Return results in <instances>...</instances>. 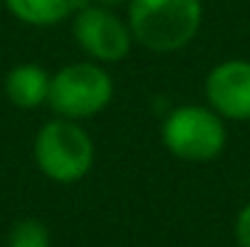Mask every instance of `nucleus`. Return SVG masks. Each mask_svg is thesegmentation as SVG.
I'll return each mask as SVG.
<instances>
[{"mask_svg": "<svg viewBox=\"0 0 250 247\" xmlns=\"http://www.w3.org/2000/svg\"><path fill=\"white\" fill-rule=\"evenodd\" d=\"M202 0H130L128 27L152 54L184 51L200 32Z\"/></svg>", "mask_w": 250, "mask_h": 247, "instance_id": "obj_1", "label": "nucleus"}, {"mask_svg": "<svg viewBox=\"0 0 250 247\" xmlns=\"http://www.w3.org/2000/svg\"><path fill=\"white\" fill-rule=\"evenodd\" d=\"M32 157L38 170L53 184H77L91 173L96 162L93 138L80 122L53 117L38 131L32 141Z\"/></svg>", "mask_w": 250, "mask_h": 247, "instance_id": "obj_2", "label": "nucleus"}, {"mask_svg": "<svg viewBox=\"0 0 250 247\" xmlns=\"http://www.w3.org/2000/svg\"><path fill=\"white\" fill-rule=\"evenodd\" d=\"M115 98V80L96 61H72L51 75L48 107L64 120H91L101 114Z\"/></svg>", "mask_w": 250, "mask_h": 247, "instance_id": "obj_3", "label": "nucleus"}, {"mask_svg": "<svg viewBox=\"0 0 250 247\" xmlns=\"http://www.w3.org/2000/svg\"><path fill=\"white\" fill-rule=\"evenodd\" d=\"M163 146L184 162H210L226 149V120L208 104H181L160 125Z\"/></svg>", "mask_w": 250, "mask_h": 247, "instance_id": "obj_4", "label": "nucleus"}, {"mask_svg": "<svg viewBox=\"0 0 250 247\" xmlns=\"http://www.w3.org/2000/svg\"><path fill=\"white\" fill-rule=\"evenodd\" d=\"M72 38L77 48L96 64H117L133 48L128 21L96 3H83L72 16Z\"/></svg>", "mask_w": 250, "mask_h": 247, "instance_id": "obj_5", "label": "nucleus"}, {"mask_svg": "<svg viewBox=\"0 0 250 247\" xmlns=\"http://www.w3.org/2000/svg\"><path fill=\"white\" fill-rule=\"evenodd\" d=\"M208 107L224 120L250 122V61L226 58L218 61L205 77Z\"/></svg>", "mask_w": 250, "mask_h": 247, "instance_id": "obj_6", "label": "nucleus"}, {"mask_svg": "<svg viewBox=\"0 0 250 247\" xmlns=\"http://www.w3.org/2000/svg\"><path fill=\"white\" fill-rule=\"evenodd\" d=\"M5 98L14 104L16 109H38L48 104L51 93V72H45L40 64L24 61L8 69L5 75Z\"/></svg>", "mask_w": 250, "mask_h": 247, "instance_id": "obj_7", "label": "nucleus"}, {"mask_svg": "<svg viewBox=\"0 0 250 247\" xmlns=\"http://www.w3.org/2000/svg\"><path fill=\"white\" fill-rule=\"evenodd\" d=\"M85 0H3L8 14L27 27H53L72 19Z\"/></svg>", "mask_w": 250, "mask_h": 247, "instance_id": "obj_8", "label": "nucleus"}, {"mask_svg": "<svg viewBox=\"0 0 250 247\" xmlns=\"http://www.w3.org/2000/svg\"><path fill=\"white\" fill-rule=\"evenodd\" d=\"M5 247H53L51 231L40 218H19L8 231Z\"/></svg>", "mask_w": 250, "mask_h": 247, "instance_id": "obj_9", "label": "nucleus"}, {"mask_svg": "<svg viewBox=\"0 0 250 247\" xmlns=\"http://www.w3.org/2000/svg\"><path fill=\"white\" fill-rule=\"evenodd\" d=\"M234 239L240 247H250V202L242 205L234 218Z\"/></svg>", "mask_w": 250, "mask_h": 247, "instance_id": "obj_10", "label": "nucleus"}, {"mask_svg": "<svg viewBox=\"0 0 250 247\" xmlns=\"http://www.w3.org/2000/svg\"><path fill=\"white\" fill-rule=\"evenodd\" d=\"M85 3H96V5H104V8H117V5L130 3V0H85Z\"/></svg>", "mask_w": 250, "mask_h": 247, "instance_id": "obj_11", "label": "nucleus"}, {"mask_svg": "<svg viewBox=\"0 0 250 247\" xmlns=\"http://www.w3.org/2000/svg\"><path fill=\"white\" fill-rule=\"evenodd\" d=\"M0 5H3V0H0Z\"/></svg>", "mask_w": 250, "mask_h": 247, "instance_id": "obj_12", "label": "nucleus"}]
</instances>
